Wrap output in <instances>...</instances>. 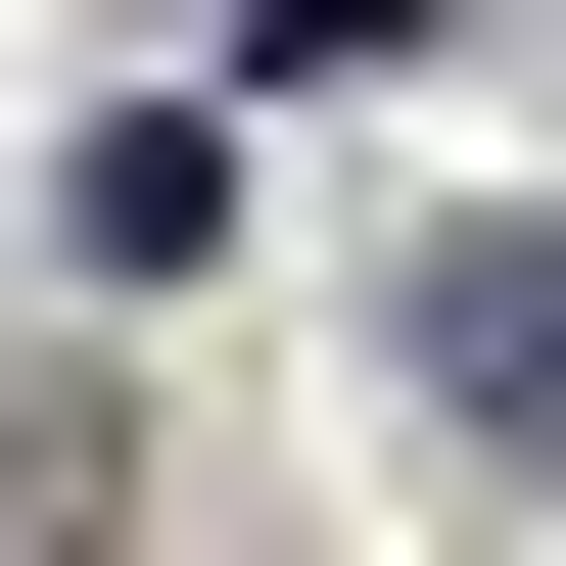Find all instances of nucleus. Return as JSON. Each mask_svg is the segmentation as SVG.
Instances as JSON below:
<instances>
[{
	"label": "nucleus",
	"instance_id": "f257e3e1",
	"mask_svg": "<svg viewBox=\"0 0 566 566\" xmlns=\"http://www.w3.org/2000/svg\"><path fill=\"white\" fill-rule=\"evenodd\" d=\"M378 378H424V472H566V237H520V189L378 283Z\"/></svg>",
	"mask_w": 566,
	"mask_h": 566
}]
</instances>
